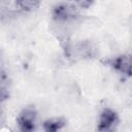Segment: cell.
<instances>
[{"label":"cell","instance_id":"4","mask_svg":"<svg viewBox=\"0 0 132 132\" xmlns=\"http://www.w3.org/2000/svg\"><path fill=\"white\" fill-rule=\"evenodd\" d=\"M109 64L118 72L126 74L127 76L131 75V57L129 55L118 56L117 58L109 61Z\"/></svg>","mask_w":132,"mask_h":132},{"label":"cell","instance_id":"8","mask_svg":"<svg viewBox=\"0 0 132 132\" xmlns=\"http://www.w3.org/2000/svg\"><path fill=\"white\" fill-rule=\"evenodd\" d=\"M74 1H75V3L79 7H81V8H89L90 6L93 5L95 0H74Z\"/></svg>","mask_w":132,"mask_h":132},{"label":"cell","instance_id":"6","mask_svg":"<svg viewBox=\"0 0 132 132\" xmlns=\"http://www.w3.org/2000/svg\"><path fill=\"white\" fill-rule=\"evenodd\" d=\"M65 121L63 119H52L43 123V129L47 132H55L61 130L65 126Z\"/></svg>","mask_w":132,"mask_h":132},{"label":"cell","instance_id":"1","mask_svg":"<svg viewBox=\"0 0 132 132\" xmlns=\"http://www.w3.org/2000/svg\"><path fill=\"white\" fill-rule=\"evenodd\" d=\"M36 110L32 106L25 107L16 118V124L22 131L30 132L35 130Z\"/></svg>","mask_w":132,"mask_h":132},{"label":"cell","instance_id":"7","mask_svg":"<svg viewBox=\"0 0 132 132\" xmlns=\"http://www.w3.org/2000/svg\"><path fill=\"white\" fill-rule=\"evenodd\" d=\"M40 1L41 0H15V4L22 10L32 11L39 6Z\"/></svg>","mask_w":132,"mask_h":132},{"label":"cell","instance_id":"3","mask_svg":"<svg viewBox=\"0 0 132 132\" xmlns=\"http://www.w3.org/2000/svg\"><path fill=\"white\" fill-rule=\"evenodd\" d=\"M119 124V117L116 111L109 108H105L99 118L97 129L99 131H111Z\"/></svg>","mask_w":132,"mask_h":132},{"label":"cell","instance_id":"2","mask_svg":"<svg viewBox=\"0 0 132 132\" xmlns=\"http://www.w3.org/2000/svg\"><path fill=\"white\" fill-rule=\"evenodd\" d=\"M52 14H53V19L56 22H69L77 18L78 10L75 6L71 4L62 3L54 7Z\"/></svg>","mask_w":132,"mask_h":132},{"label":"cell","instance_id":"5","mask_svg":"<svg viewBox=\"0 0 132 132\" xmlns=\"http://www.w3.org/2000/svg\"><path fill=\"white\" fill-rule=\"evenodd\" d=\"M9 98V80L6 73L0 70V102Z\"/></svg>","mask_w":132,"mask_h":132}]
</instances>
